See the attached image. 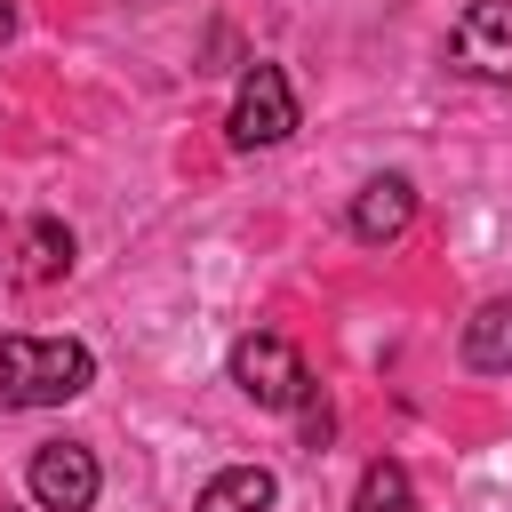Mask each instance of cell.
Listing matches in <instances>:
<instances>
[{
  "label": "cell",
  "mask_w": 512,
  "mask_h": 512,
  "mask_svg": "<svg viewBox=\"0 0 512 512\" xmlns=\"http://www.w3.org/2000/svg\"><path fill=\"white\" fill-rule=\"evenodd\" d=\"M96 384V352L80 336H8L0 344V408H64Z\"/></svg>",
  "instance_id": "1"
},
{
  "label": "cell",
  "mask_w": 512,
  "mask_h": 512,
  "mask_svg": "<svg viewBox=\"0 0 512 512\" xmlns=\"http://www.w3.org/2000/svg\"><path fill=\"white\" fill-rule=\"evenodd\" d=\"M232 384L256 400V408H304L320 384H312V368H304V352L288 344V336H272V328H248L240 344H232Z\"/></svg>",
  "instance_id": "2"
},
{
  "label": "cell",
  "mask_w": 512,
  "mask_h": 512,
  "mask_svg": "<svg viewBox=\"0 0 512 512\" xmlns=\"http://www.w3.org/2000/svg\"><path fill=\"white\" fill-rule=\"evenodd\" d=\"M224 136H232V152H272V144L296 136V88H288L280 64H248L240 72L232 112H224Z\"/></svg>",
  "instance_id": "3"
},
{
  "label": "cell",
  "mask_w": 512,
  "mask_h": 512,
  "mask_svg": "<svg viewBox=\"0 0 512 512\" xmlns=\"http://www.w3.org/2000/svg\"><path fill=\"white\" fill-rule=\"evenodd\" d=\"M32 504L40 512H88L96 504V488H104V472H96V448H80V440H48V448H32Z\"/></svg>",
  "instance_id": "4"
},
{
  "label": "cell",
  "mask_w": 512,
  "mask_h": 512,
  "mask_svg": "<svg viewBox=\"0 0 512 512\" xmlns=\"http://www.w3.org/2000/svg\"><path fill=\"white\" fill-rule=\"evenodd\" d=\"M448 56L472 72V80H496L512 88V0H472L448 32Z\"/></svg>",
  "instance_id": "5"
},
{
  "label": "cell",
  "mask_w": 512,
  "mask_h": 512,
  "mask_svg": "<svg viewBox=\"0 0 512 512\" xmlns=\"http://www.w3.org/2000/svg\"><path fill=\"white\" fill-rule=\"evenodd\" d=\"M344 224H352V240H368V248H392V240L416 224V184H408V176H368V184L352 192Z\"/></svg>",
  "instance_id": "6"
},
{
  "label": "cell",
  "mask_w": 512,
  "mask_h": 512,
  "mask_svg": "<svg viewBox=\"0 0 512 512\" xmlns=\"http://www.w3.org/2000/svg\"><path fill=\"white\" fill-rule=\"evenodd\" d=\"M64 272H72V232H64L56 216H32V224H24V240H16V264H8V280L40 288V280H64Z\"/></svg>",
  "instance_id": "7"
},
{
  "label": "cell",
  "mask_w": 512,
  "mask_h": 512,
  "mask_svg": "<svg viewBox=\"0 0 512 512\" xmlns=\"http://www.w3.org/2000/svg\"><path fill=\"white\" fill-rule=\"evenodd\" d=\"M464 368L512 376V296H488V304L464 320Z\"/></svg>",
  "instance_id": "8"
},
{
  "label": "cell",
  "mask_w": 512,
  "mask_h": 512,
  "mask_svg": "<svg viewBox=\"0 0 512 512\" xmlns=\"http://www.w3.org/2000/svg\"><path fill=\"white\" fill-rule=\"evenodd\" d=\"M272 496H280V480H272L264 464H224V472L200 488L192 512H272Z\"/></svg>",
  "instance_id": "9"
},
{
  "label": "cell",
  "mask_w": 512,
  "mask_h": 512,
  "mask_svg": "<svg viewBox=\"0 0 512 512\" xmlns=\"http://www.w3.org/2000/svg\"><path fill=\"white\" fill-rule=\"evenodd\" d=\"M352 512H416L408 464H400V456H376V464L360 472V488H352Z\"/></svg>",
  "instance_id": "10"
},
{
  "label": "cell",
  "mask_w": 512,
  "mask_h": 512,
  "mask_svg": "<svg viewBox=\"0 0 512 512\" xmlns=\"http://www.w3.org/2000/svg\"><path fill=\"white\" fill-rule=\"evenodd\" d=\"M296 416H304V448H328V432H336V416H328V400L312 392V400H304Z\"/></svg>",
  "instance_id": "11"
},
{
  "label": "cell",
  "mask_w": 512,
  "mask_h": 512,
  "mask_svg": "<svg viewBox=\"0 0 512 512\" xmlns=\"http://www.w3.org/2000/svg\"><path fill=\"white\" fill-rule=\"evenodd\" d=\"M16 40V0H0V48Z\"/></svg>",
  "instance_id": "12"
},
{
  "label": "cell",
  "mask_w": 512,
  "mask_h": 512,
  "mask_svg": "<svg viewBox=\"0 0 512 512\" xmlns=\"http://www.w3.org/2000/svg\"><path fill=\"white\" fill-rule=\"evenodd\" d=\"M0 512H8V504H0Z\"/></svg>",
  "instance_id": "13"
}]
</instances>
